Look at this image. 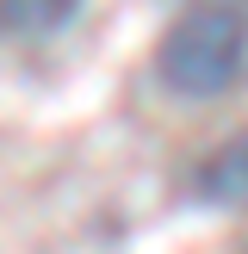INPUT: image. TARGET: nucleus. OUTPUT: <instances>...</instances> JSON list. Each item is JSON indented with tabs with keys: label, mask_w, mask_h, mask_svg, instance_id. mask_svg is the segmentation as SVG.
Masks as SVG:
<instances>
[{
	"label": "nucleus",
	"mask_w": 248,
	"mask_h": 254,
	"mask_svg": "<svg viewBox=\"0 0 248 254\" xmlns=\"http://www.w3.org/2000/svg\"><path fill=\"white\" fill-rule=\"evenodd\" d=\"M155 74L180 99H217L248 74V6L236 0H186V12L161 31Z\"/></svg>",
	"instance_id": "f257e3e1"
},
{
	"label": "nucleus",
	"mask_w": 248,
	"mask_h": 254,
	"mask_svg": "<svg viewBox=\"0 0 248 254\" xmlns=\"http://www.w3.org/2000/svg\"><path fill=\"white\" fill-rule=\"evenodd\" d=\"M192 192L217 211H248V130L223 136L217 149H205L192 168Z\"/></svg>",
	"instance_id": "f03ea898"
},
{
	"label": "nucleus",
	"mask_w": 248,
	"mask_h": 254,
	"mask_svg": "<svg viewBox=\"0 0 248 254\" xmlns=\"http://www.w3.org/2000/svg\"><path fill=\"white\" fill-rule=\"evenodd\" d=\"M74 12H81V0H0V37L37 44V37H56Z\"/></svg>",
	"instance_id": "7ed1b4c3"
}]
</instances>
